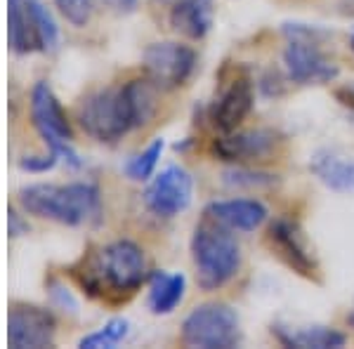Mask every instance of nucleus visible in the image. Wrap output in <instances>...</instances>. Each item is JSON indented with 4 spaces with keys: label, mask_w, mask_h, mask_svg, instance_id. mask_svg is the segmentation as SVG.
<instances>
[{
    "label": "nucleus",
    "mask_w": 354,
    "mask_h": 349,
    "mask_svg": "<svg viewBox=\"0 0 354 349\" xmlns=\"http://www.w3.org/2000/svg\"><path fill=\"white\" fill-rule=\"evenodd\" d=\"M270 243L277 250L293 272L302 274V276H314V260L307 253V245L302 241L298 227L288 220H277L270 227Z\"/></svg>",
    "instance_id": "14"
},
{
    "label": "nucleus",
    "mask_w": 354,
    "mask_h": 349,
    "mask_svg": "<svg viewBox=\"0 0 354 349\" xmlns=\"http://www.w3.org/2000/svg\"><path fill=\"white\" fill-rule=\"evenodd\" d=\"M279 340L288 347L298 349H340L345 345V335L326 326H310V328L298 330H277Z\"/></svg>",
    "instance_id": "19"
},
{
    "label": "nucleus",
    "mask_w": 354,
    "mask_h": 349,
    "mask_svg": "<svg viewBox=\"0 0 354 349\" xmlns=\"http://www.w3.org/2000/svg\"><path fill=\"white\" fill-rule=\"evenodd\" d=\"M205 215L232 232H255L267 222L270 210L258 198H227V201L210 203L205 208Z\"/></svg>",
    "instance_id": "12"
},
{
    "label": "nucleus",
    "mask_w": 354,
    "mask_h": 349,
    "mask_svg": "<svg viewBox=\"0 0 354 349\" xmlns=\"http://www.w3.org/2000/svg\"><path fill=\"white\" fill-rule=\"evenodd\" d=\"M335 97H338V102L342 106L354 109V83H347V85H342V88H338L335 90Z\"/></svg>",
    "instance_id": "30"
},
{
    "label": "nucleus",
    "mask_w": 354,
    "mask_h": 349,
    "mask_svg": "<svg viewBox=\"0 0 354 349\" xmlns=\"http://www.w3.org/2000/svg\"><path fill=\"white\" fill-rule=\"evenodd\" d=\"M95 5L106 8L109 12H116V15H130L137 10V0H95Z\"/></svg>",
    "instance_id": "28"
},
{
    "label": "nucleus",
    "mask_w": 354,
    "mask_h": 349,
    "mask_svg": "<svg viewBox=\"0 0 354 349\" xmlns=\"http://www.w3.org/2000/svg\"><path fill=\"white\" fill-rule=\"evenodd\" d=\"M192 257L196 267V283L203 290H218L239 274L241 248L232 236V229L205 215L194 229Z\"/></svg>",
    "instance_id": "2"
},
{
    "label": "nucleus",
    "mask_w": 354,
    "mask_h": 349,
    "mask_svg": "<svg viewBox=\"0 0 354 349\" xmlns=\"http://www.w3.org/2000/svg\"><path fill=\"white\" fill-rule=\"evenodd\" d=\"M253 85L248 78H234L213 106V125L220 133H234L253 111Z\"/></svg>",
    "instance_id": "13"
},
{
    "label": "nucleus",
    "mask_w": 354,
    "mask_h": 349,
    "mask_svg": "<svg viewBox=\"0 0 354 349\" xmlns=\"http://www.w3.org/2000/svg\"><path fill=\"white\" fill-rule=\"evenodd\" d=\"M31 121L50 151L57 153V156H59L62 161H66L71 168H81L83 161L71 144V140H73L71 125H68L64 109H62L59 100L55 97L48 83H38L36 88H33Z\"/></svg>",
    "instance_id": "7"
},
{
    "label": "nucleus",
    "mask_w": 354,
    "mask_h": 349,
    "mask_svg": "<svg viewBox=\"0 0 354 349\" xmlns=\"http://www.w3.org/2000/svg\"><path fill=\"white\" fill-rule=\"evenodd\" d=\"M53 312L33 305H15L8 317V345L12 349H43L55 342Z\"/></svg>",
    "instance_id": "10"
},
{
    "label": "nucleus",
    "mask_w": 354,
    "mask_h": 349,
    "mask_svg": "<svg viewBox=\"0 0 354 349\" xmlns=\"http://www.w3.org/2000/svg\"><path fill=\"white\" fill-rule=\"evenodd\" d=\"M147 279V260L133 241H113L85 265L81 283L90 295H133Z\"/></svg>",
    "instance_id": "3"
},
{
    "label": "nucleus",
    "mask_w": 354,
    "mask_h": 349,
    "mask_svg": "<svg viewBox=\"0 0 354 349\" xmlns=\"http://www.w3.org/2000/svg\"><path fill=\"white\" fill-rule=\"evenodd\" d=\"M78 123L97 142H116L135 128L125 88H106L88 95L78 106Z\"/></svg>",
    "instance_id": "4"
},
{
    "label": "nucleus",
    "mask_w": 354,
    "mask_h": 349,
    "mask_svg": "<svg viewBox=\"0 0 354 349\" xmlns=\"http://www.w3.org/2000/svg\"><path fill=\"white\" fill-rule=\"evenodd\" d=\"M8 38L10 48L19 55L41 50V38L28 0H8Z\"/></svg>",
    "instance_id": "17"
},
{
    "label": "nucleus",
    "mask_w": 354,
    "mask_h": 349,
    "mask_svg": "<svg viewBox=\"0 0 354 349\" xmlns=\"http://www.w3.org/2000/svg\"><path fill=\"white\" fill-rule=\"evenodd\" d=\"M28 5H31L33 19H36L41 50H55L57 41H59V31H57V24H55L53 15H50V10L45 8L41 0H28Z\"/></svg>",
    "instance_id": "23"
},
{
    "label": "nucleus",
    "mask_w": 354,
    "mask_h": 349,
    "mask_svg": "<svg viewBox=\"0 0 354 349\" xmlns=\"http://www.w3.org/2000/svg\"><path fill=\"white\" fill-rule=\"evenodd\" d=\"M277 133L274 130H243V133H222L213 142V153L220 161L243 163V161H262L272 156L277 149Z\"/></svg>",
    "instance_id": "11"
},
{
    "label": "nucleus",
    "mask_w": 354,
    "mask_h": 349,
    "mask_svg": "<svg viewBox=\"0 0 354 349\" xmlns=\"http://www.w3.org/2000/svg\"><path fill=\"white\" fill-rule=\"evenodd\" d=\"M225 182L230 187H248V189H260V187H272L277 182V177L270 173H260V170H248V168H234L225 173Z\"/></svg>",
    "instance_id": "24"
},
{
    "label": "nucleus",
    "mask_w": 354,
    "mask_h": 349,
    "mask_svg": "<svg viewBox=\"0 0 354 349\" xmlns=\"http://www.w3.org/2000/svg\"><path fill=\"white\" fill-rule=\"evenodd\" d=\"M187 279L185 274H168V272H153L149 279V309L151 314L175 312L177 305L185 300Z\"/></svg>",
    "instance_id": "18"
},
{
    "label": "nucleus",
    "mask_w": 354,
    "mask_h": 349,
    "mask_svg": "<svg viewBox=\"0 0 354 349\" xmlns=\"http://www.w3.org/2000/svg\"><path fill=\"white\" fill-rule=\"evenodd\" d=\"M347 323H350L352 328H354V309H352V312H350V317H347Z\"/></svg>",
    "instance_id": "31"
},
{
    "label": "nucleus",
    "mask_w": 354,
    "mask_h": 349,
    "mask_svg": "<svg viewBox=\"0 0 354 349\" xmlns=\"http://www.w3.org/2000/svg\"><path fill=\"white\" fill-rule=\"evenodd\" d=\"M125 95H128L130 102V111H133L135 118V128H142L151 121L153 111H156V85H153L149 78H135V81H128L123 85Z\"/></svg>",
    "instance_id": "20"
},
{
    "label": "nucleus",
    "mask_w": 354,
    "mask_h": 349,
    "mask_svg": "<svg viewBox=\"0 0 354 349\" xmlns=\"http://www.w3.org/2000/svg\"><path fill=\"white\" fill-rule=\"evenodd\" d=\"M194 68H196V53L185 43H151L145 50L147 78L158 90L182 88L192 78Z\"/></svg>",
    "instance_id": "8"
},
{
    "label": "nucleus",
    "mask_w": 354,
    "mask_h": 349,
    "mask_svg": "<svg viewBox=\"0 0 354 349\" xmlns=\"http://www.w3.org/2000/svg\"><path fill=\"white\" fill-rule=\"evenodd\" d=\"M24 213L53 220L68 227L100 225L102 196L100 189L88 182L71 185H28L19 191Z\"/></svg>",
    "instance_id": "1"
},
{
    "label": "nucleus",
    "mask_w": 354,
    "mask_h": 349,
    "mask_svg": "<svg viewBox=\"0 0 354 349\" xmlns=\"http://www.w3.org/2000/svg\"><path fill=\"white\" fill-rule=\"evenodd\" d=\"M352 53H354V36H352Z\"/></svg>",
    "instance_id": "32"
},
{
    "label": "nucleus",
    "mask_w": 354,
    "mask_h": 349,
    "mask_svg": "<svg viewBox=\"0 0 354 349\" xmlns=\"http://www.w3.org/2000/svg\"><path fill=\"white\" fill-rule=\"evenodd\" d=\"M194 196V180L180 165H168L153 175L145 191V205L156 217H175L185 213Z\"/></svg>",
    "instance_id": "9"
},
{
    "label": "nucleus",
    "mask_w": 354,
    "mask_h": 349,
    "mask_svg": "<svg viewBox=\"0 0 354 349\" xmlns=\"http://www.w3.org/2000/svg\"><path fill=\"white\" fill-rule=\"evenodd\" d=\"M50 288H53V290H50V293H53V297H55L57 302H59L64 312H71V314H76V312H78V302L73 300L71 293H68V290L64 288V285L55 281V283H50Z\"/></svg>",
    "instance_id": "27"
},
{
    "label": "nucleus",
    "mask_w": 354,
    "mask_h": 349,
    "mask_svg": "<svg viewBox=\"0 0 354 349\" xmlns=\"http://www.w3.org/2000/svg\"><path fill=\"white\" fill-rule=\"evenodd\" d=\"M288 45L283 50V64H286L288 78L300 85H324L338 76L335 62L322 53L314 28L302 24H288Z\"/></svg>",
    "instance_id": "6"
},
{
    "label": "nucleus",
    "mask_w": 354,
    "mask_h": 349,
    "mask_svg": "<svg viewBox=\"0 0 354 349\" xmlns=\"http://www.w3.org/2000/svg\"><path fill=\"white\" fill-rule=\"evenodd\" d=\"M55 5L68 24L85 26L90 21V17H93L95 0H55Z\"/></svg>",
    "instance_id": "25"
},
{
    "label": "nucleus",
    "mask_w": 354,
    "mask_h": 349,
    "mask_svg": "<svg viewBox=\"0 0 354 349\" xmlns=\"http://www.w3.org/2000/svg\"><path fill=\"white\" fill-rule=\"evenodd\" d=\"M128 333H130V323L125 321V319H111V321H106L100 330L81 337L78 347L81 349H113L116 345H121L125 337H128Z\"/></svg>",
    "instance_id": "21"
},
{
    "label": "nucleus",
    "mask_w": 354,
    "mask_h": 349,
    "mask_svg": "<svg viewBox=\"0 0 354 349\" xmlns=\"http://www.w3.org/2000/svg\"><path fill=\"white\" fill-rule=\"evenodd\" d=\"M170 26L180 36L201 41L213 26V0H175L170 10Z\"/></svg>",
    "instance_id": "16"
},
{
    "label": "nucleus",
    "mask_w": 354,
    "mask_h": 349,
    "mask_svg": "<svg viewBox=\"0 0 354 349\" xmlns=\"http://www.w3.org/2000/svg\"><path fill=\"white\" fill-rule=\"evenodd\" d=\"M182 342L198 349H232L241 342L239 314L225 302H205L182 321Z\"/></svg>",
    "instance_id": "5"
},
{
    "label": "nucleus",
    "mask_w": 354,
    "mask_h": 349,
    "mask_svg": "<svg viewBox=\"0 0 354 349\" xmlns=\"http://www.w3.org/2000/svg\"><path fill=\"white\" fill-rule=\"evenodd\" d=\"M57 161H59V156L57 153H45V156H24L19 161V168L26 170V173H48V170H53Z\"/></svg>",
    "instance_id": "26"
},
{
    "label": "nucleus",
    "mask_w": 354,
    "mask_h": 349,
    "mask_svg": "<svg viewBox=\"0 0 354 349\" xmlns=\"http://www.w3.org/2000/svg\"><path fill=\"white\" fill-rule=\"evenodd\" d=\"M8 232H10V236H21V234L28 232V225L21 220V215L15 213V210H10V215H8Z\"/></svg>",
    "instance_id": "29"
},
{
    "label": "nucleus",
    "mask_w": 354,
    "mask_h": 349,
    "mask_svg": "<svg viewBox=\"0 0 354 349\" xmlns=\"http://www.w3.org/2000/svg\"><path fill=\"white\" fill-rule=\"evenodd\" d=\"M163 147H165L163 140H153L145 151H140L137 156L130 158L128 165H125V175L135 182H145V180H149V177H153V170H156V165H158Z\"/></svg>",
    "instance_id": "22"
},
{
    "label": "nucleus",
    "mask_w": 354,
    "mask_h": 349,
    "mask_svg": "<svg viewBox=\"0 0 354 349\" xmlns=\"http://www.w3.org/2000/svg\"><path fill=\"white\" fill-rule=\"evenodd\" d=\"M312 175L335 194L354 191V156H345L333 149H322L310 161Z\"/></svg>",
    "instance_id": "15"
}]
</instances>
